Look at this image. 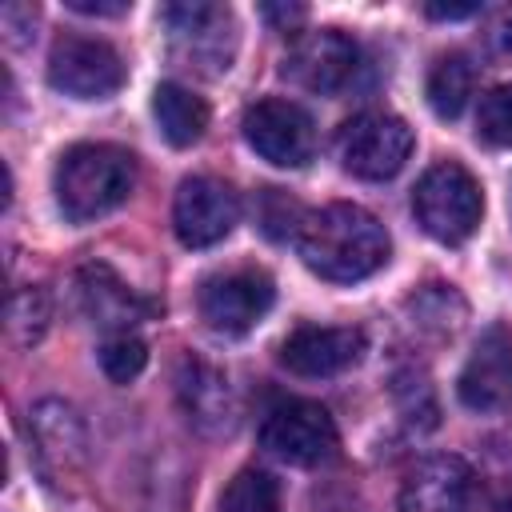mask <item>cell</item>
Wrapping results in <instances>:
<instances>
[{"label": "cell", "mask_w": 512, "mask_h": 512, "mask_svg": "<svg viewBox=\"0 0 512 512\" xmlns=\"http://www.w3.org/2000/svg\"><path fill=\"white\" fill-rule=\"evenodd\" d=\"M48 84L72 100H108L124 84V60L108 40L68 32L52 44Z\"/></svg>", "instance_id": "cell-5"}, {"label": "cell", "mask_w": 512, "mask_h": 512, "mask_svg": "<svg viewBox=\"0 0 512 512\" xmlns=\"http://www.w3.org/2000/svg\"><path fill=\"white\" fill-rule=\"evenodd\" d=\"M260 12H264V20L276 24V32H292V28L304 24V16H308L304 4H264Z\"/></svg>", "instance_id": "cell-26"}, {"label": "cell", "mask_w": 512, "mask_h": 512, "mask_svg": "<svg viewBox=\"0 0 512 512\" xmlns=\"http://www.w3.org/2000/svg\"><path fill=\"white\" fill-rule=\"evenodd\" d=\"M456 396L472 412H500L512 404V332L508 328H488L468 364L460 368Z\"/></svg>", "instance_id": "cell-13"}, {"label": "cell", "mask_w": 512, "mask_h": 512, "mask_svg": "<svg viewBox=\"0 0 512 512\" xmlns=\"http://www.w3.org/2000/svg\"><path fill=\"white\" fill-rule=\"evenodd\" d=\"M412 212L432 240L464 244L484 216V192L464 164L444 160L420 176V184L412 192Z\"/></svg>", "instance_id": "cell-3"}, {"label": "cell", "mask_w": 512, "mask_h": 512, "mask_svg": "<svg viewBox=\"0 0 512 512\" xmlns=\"http://www.w3.org/2000/svg\"><path fill=\"white\" fill-rule=\"evenodd\" d=\"M272 300H276V284H272L268 272H260V268H236V272H224V276L204 280V288H200V316L216 332L240 336V332H248L252 324L264 320V312L272 308Z\"/></svg>", "instance_id": "cell-11"}, {"label": "cell", "mask_w": 512, "mask_h": 512, "mask_svg": "<svg viewBox=\"0 0 512 512\" xmlns=\"http://www.w3.org/2000/svg\"><path fill=\"white\" fill-rule=\"evenodd\" d=\"M476 136L488 148H512V84H496L480 96Z\"/></svg>", "instance_id": "cell-22"}, {"label": "cell", "mask_w": 512, "mask_h": 512, "mask_svg": "<svg viewBox=\"0 0 512 512\" xmlns=\"http://www.w3.org/2000/svg\"><path fill=\"white\" fill-rule=\"evenodd\" d=\"M472 96V64L460 52H448L428 72V104L440 120H456Z\"/></svg>", "instance_id": "cell-19"}, {"label": "cell", "mask_w": 512, "mask_h": 512, "mask_svg": "<svg viewBox=\"0 0 512 512\" xmlns=\"http://www.w3.org/2000/svg\"><path fill=\"white\" fill-rule=\"evenodd\" d=\"M72 12H88V16H120L128 12V4H104V0H68Z\"/></svg>", "instance_id": "cell-29"}, {"label": "cell", "mask_w": 512, "mask_h": 512, "mask_svg": "<svg viewBox=\"0 0 512 512\" xmlns=\"http://www.w3.org/2000/svg\"><path fill=\"white\" fill-rule=\"evenodd\" d=\"M32 448L44 480L52 488H76V480L88 468V436L84 420L64 400H40L32 408Z\"/></svg>", "instance_id": "cell-9"}, {"label": "cell", "mask_w": 512, "mask_h": 512, "mask_svg": "<svg viewBox=\"0 0 512 512\" xmlns=\"http://www.w3.org/2000/svg\"><path fill=\"white\" fill-rule=\"evenodd\" d=\"M292 240L300 260L332 284L372 276L376 268H384L392 248L384 224L360 204H324L316 212H304Z\"/></svg>", "instance_id": "cell-1"}, {"label": "cell", "mask_w": 512, "mask_h": 512, "mask_svg": "<svg viewBox=\"0 0 512 512\" xmlns=\"http://www.w3.org/2000/svg\"><path fill=\"white\" fill-rule=\"evenodd\" d=\"M340 164L360 180H392L412 156V128L392 112H360L336 136Z\"/></svg>", "instance_id": "cell-4"}, {"label": "cell", "mask_w": 512, "mask_h": 512, "mask_svg": "<svg viewBox=\"0 0 512 512\" xmlns=\"http://www.w3.org/2000/svg\"><path fill=\"white\" fill-rule=\"evenodd\" d=\"M48 320H52V304L44 288L24 284L8 296V336L16 348H32L48 332Z\"/></svg>", "instance_id": "cell-20"}, {"label": "cell", "mask_w": 512, "mask_h": 512, "mask_svg": "<svg viewBox=\"0 0 512 512\" xmlns=\"http://www.w3.org/2000/svg\"><path fill=\"white\" fill-rule=\"evenodd\" d=\"M256 216H260V228H264L272 240L296 236V228H300V220H304L300 204L288 200L280 188H264V192H260V208H256Z\"/></svg>", "instance_id": "cell-24"}, {"label": "cell", "mask_w": 512, "mask_h": 512, "mask_svg": "<svg viewBox=\"0 0 512 512\" xmlns=\"http://www.w3.org/2000/svg\"><path fill=\"white\" fill-rule=\"evenodd\" d=\"M244 140L276 168H300L316 152L312 116L284 96H264L244 112Z\"/></svg>", "instance_id": "cell-7"}, {"label": "cell", "mask_w": 512, "mask_h": 512, "mask_svg": "<svg viewBox=\"0 0 512 512\" xmlns=\"http://www.w3.org/2000/svg\"><path fill=\"white\" fill-rule=\"evenodd\" d=\"M496 512H512V480L504 484V492L496 496Z\"/></svg>", "instance_id": "cell-30"}, {"label": "cell", "mask_w": 512, "mask_h": 512, "mask_svg": "<svg viewBox=\"0 0 512 512\" xmlns=\"http://www.w3.org/2000/svg\"><path fill=\"white\" fill-rule=\"evenodd\" d=\"M152 112H156V124H160V132H164V140H168L172 148L196 144V140L204 136V128H208V104H204L192 88H184V84H176V80L156 84V92H152Z\"/></svg>", "instance_id": "cell-18"}, {"label": "cell", "mask_w": 512, "mask_h": 512, "mask_svg": "<svg viewBox=\"0 0 512 512\" xmlns=\"http://www.w3.org/2000/svg\"><path fill=\"white\" fill-rule=\"evenodd\" d=\"M220 512H280V484L264 468H240L220 492Z\"/></svg>", "instance_id": "cell-21"}, {"label": "cell", "mask_w": 512, "mask_h": 512, "mask_svg": "<svg viewBox=\"0 0 512 512\" xmlns=\"http://www.w3.org/2000/svg\"><path fill=\"white\" fill-rule=\"evenodd\" d=\"M492 48L500 52V56H512V8H504L496 20H492Z\"/></svg>", "instance_id": "cell-27"}, {"label": "cell", "mask_w": 512, "mask_h": 512, "mask_svg": "<svg viewBox=\"0 0 512 512\" xmlns=\"http://www.w3.org/2000/svg\"><path fill=\"white\" fill-rule=\"evenodd\" d=\"M364 352V332L348 324H300L280 344V364L296 376H336Z\"/></svg>", "instance_id": "cell-14"}, {"label": "cell", "mask_w": 512, "mask_h": 512, "mask_svg": "<svg viewBox=\"0 0 512 512\" xmlns=\"http://www.w3.org/2000/svg\"><path fill=\"white\" fill-rule=\"evenodd\" d=\"M136 188V156L120 144H76L56 164V204L72 224L120 208Z\"/></svg>", "instance_id": "cell-2"}, {"label": "cell", "mask_w": 512, "mask_h": 512, "mask_svg": "<svg viewBox=\"0 0 512 512\" xmlns=\"http://www.w3.org/2000/svg\"><path fill=\"white\" fill-rule=\"evenodd\" d=\"M432 20H464V16H476L480 4H428L424 8Z\"/></svg>", "instance_id": "cell-28"}, {"label": "cell", "mask_w": 512, "mask_h": 512, "mask_svg": "<svg viewBox=\"0 0 512 512\" xmlns=\"http://www.w3.org/2000/svg\"><path fill=\"white\" fill-rule=\"evenodd\" d=\"M180 400H184V412L188 420L208 432V436H220V432H232L236 424V400H232V388H228V376L204 360H184L180 364Z\"/></svg>", "instance_id": "cell-17"}, {"label": "cell", "mask_w": 512, "mask_h": 512, "mask_svg": "<svg viewBox=\"0 0 512 512\" xmlns=\"http://www.w3.org/2000/svg\"><path fill=\"white\" fill-rule=\"evenodd\" d=\"M76 284H80V300H84V312L92 316V324L112 328V336L128 332L132 324H140L156 312V304L144 300L140 292H132L108 264H84Z\"/></svg>", "instance_id": "cell-16"}, {"label": "cell", "mask_w": 512, "mask_h": 512, "mask_svg": "<svg viewBox=\"0 0 512 512\" xmlns=\"http://www.w3.org/2000/svg\"><path fill=\"white\" fill-rule=\"evenodd\" d=\"M476 476L460 456L420 460L400 488V512H472Z\"/></svg>", "instance_id": "cell-15"}, {"label": "cell", "mask_w": 512, "mask_h": 512, "mask_svg": "<svg viewBox=\"0 0 512 512\" xmlns=\"http://www.w3.org/2000/svg\"><path fill=\"white\" fill-rule=\"evenodd\" d=\"M260 444L272 456L288 460V464L312 468V464H324V460L336 456L340 436H336V424H332L324 404H316V400H284L264 416Z\"/></svg>", "instance_id": "cell-6"}, {"label": "cell", "mask_w": 512, "mask_h": 512, "mask_svg": "<svg viewBox=\"0 0 512 512\" xmlns=\"http://www.w3.org/2000/svg\"><path fill=\"white\" fill-rule=\"evenodd\" d=\"M164 28L172 32L176 52L196 64L200 72H224L236 48V20L224 4H204V0H184V4H164L160 8Z\"/></svg>", "instance_id": "cell-8"}, {"label": "cell", "mask_w": 512, "mask_h": 512, "mask_svg": "<svg viewBox=\"0 0 512 512\" xmlns=\"http://www.w3.org/2000/svg\"><path fill=\"white\" fill-rule=\"evenodd\" d=\"M144 364H148V348H144V340L132 336V332H116V336H108V340L100 344V368H104V376L116 380V384L136 380V376L144 372Z\"/></svg>", "instance_id": "cell-23"}, {"label": "cell", "mask_w": 512, "mask_h": 512, "mask_svg": "<svg viewBox=\"0 0 512 512\" xmlns=\"http://www.w3.org/2000/svg\"><path fill=\"white\" fill-rule=\"evenodd\" d=\"M36 24V8L32 4H4L0 8V28L8 32L12 44H24V32H32Z\"/></svg>", "instance_id": "cell-25"}, {"label": "cell", "mask_w": 512, "mask_h": 512, "mask_svg": "<svg viewBox=\"0 0 512 512\" xmlns=\"http://www.w3.org/2000/svg\"><path fill=\"white\" fill-rule=\"evenodd\" d=\"M240 220L236 192L216 176H188L176 188L172 204V228L184 248H212L220 244Z\"/></svg>", "instance_id": "cell-10"}, {"label": "cell", "mask_w": 512, "mask_h": 512, "mask_svg": "<svg viewBox=\"0 0 512 512\" xmlns=\"http://www.w3.org/2000/svg\"><path fill=\"white\" fill-rule=\"evenodd\" d=\"M356 68H360V48L340 28L304 32V36H296V44L284 56V76H292L300 88L324 92V96L352 84Z\"/></svg>", "instance_id": "cell-12"}]
</instances>
